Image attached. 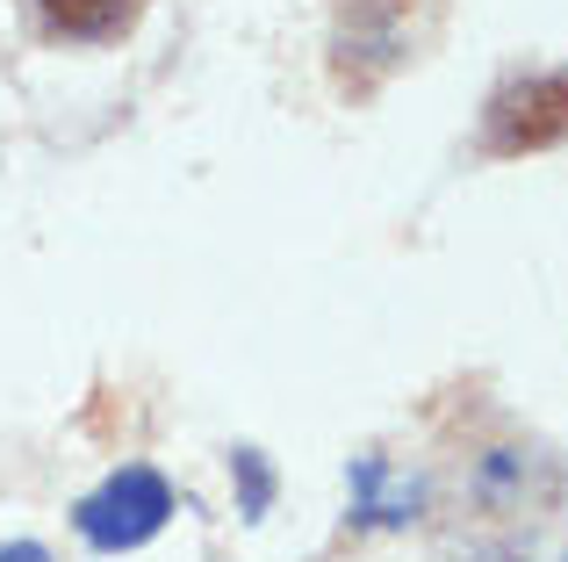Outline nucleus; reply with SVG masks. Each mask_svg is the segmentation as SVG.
Instances as JSON below:
<instances>
[{
  "label": "nucleus",
  "instance_id": "f257e3e1",
  "mask_svg": "<svg viewBox=\"0 0 568 562\" xmlns=\"http://www.w3.org/2000/svg\"><path fill=\"white\" fill-rule=\"evenodd\" d=\"M568 138V66L504 80L483 109V152L489 159H526Z\"/></svg>",
  "mask_w": 568,
  "mask_h": 562
},
{
  "label": "nucleus",
  "instance_id": "f03ea898",
  "mask_svg": "<svg viewBox=\"0 0 568 562\" xmlns=\"http://www.w3.org/2000/svg\"><path fill=\"white\" fill-rule=\"evenodd\" d=\"M166 512H173V491L159 469H115L94 498H80L72 520H80V534L94 549H138V541H152L166 526Z\"/></svg>",
  "mask_w": 568,
  "mask_h": 562
},
{
  "label": "nucleus",
  "instance_id": "7ed1b4c3",
  "mask_svg": "<svg viewBox=\"0 0 568 562\" xmlns=\"http://www.w3.org/2000/svg\"><path fill=\"white\" fill-rule=\"evenodd\" d=\"M37 14L65 43H115L144 14V0H37Z\"/></svg>",
  "mask_w": 568,
  "mask_h": 562
},
{
  "label": "nucleus",
  "instance_id": "20e7f679",
  "mask_svg": "<svg viewBox=\"0 0 568 562\" xmlns=\"http://www.w3.org/2000/svg\"><path fill=\"white\" fill-rule=\"evenodd\" d=\"M231 476H237V505H245V512H266V498H274V469L260 462V448H237L231 454Z\"/></svg>",
  "mask_w": 568,
  "mask_h": 562
},
{
  "label": "nucleus",
  "instance_id": "39448f33",
  "mask_svg": "<svg viewBox=\"0 0 568 562\" xmlns=\"http://www.w3.org/2000/svg\"><path fill=\"white\" fill-rule=\"evenodd\" d=\"M0 562H51V555H43L37 541H8V549H0Z\"/></svg>",
  "mask_w": 568,
  "mask_h": 562
}]
</instances>
